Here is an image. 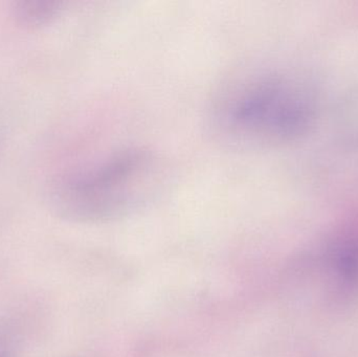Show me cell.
Masks as SVG:
<instances>
[{
    "label": "cell",
    "instance_id": "cell-1",
    "mask_svg": "<svg viewBox=\"0 0 358 357\" xmlns=\"http://www.w3.org/2000/svg\"><path fill=\"white\" fill-rule=\"evenodd\" d=\"M208 119L220 142L250 150L294 142L308 133L315 107L294 80L279 73L246 71L219 88Z\"/></svg>",
    "mask_w": 358,
    "mask_h": 357
},
{
    "label": "cell",
    "instance_id": "cell-3",
    "mask_svg": "<svg viewBox=\"0 0 358 357\" xmlns=\"http://www.w3.org/2000/svg\"><path fill=\"white\" fill-rule=\"evenodd\" d=\"M22 339L18 327L0 319V357H20Z\"/></svg>",
    "mask_w": 358,
    "mask_h": 357
},
{
    "label": "cell",
    "instance_id": "cell-2",
    "mask_svg": "<svg viewBox=\"0 0 358 357\" xmlns=\"http://www.w3.org/2000/svg\"><path fill=\"white\" fill-rule=\"evenodd\" d=\"M169 180V166L159 153L146 147H128L63 182L57 207L76 219L120 217L161 196Z\"/></svg>",
    "mask_w": 358,
    "mask_h": 357
}]
</instances>
